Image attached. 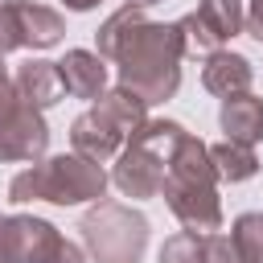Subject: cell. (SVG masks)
<instances>
[{
	"instance_id": "obj_1",
	"label": "cell",
	"mask_w": 263,
	"mask_h": 263,
	"mask_svg": "<svg viewBox=\"0 0 263 263\" xmlns=\"http://www.w3.org/2000/svg\"><path fill=\"white\" fill-rule=\"evenodd\" d=\"M99 58H111L119 70V86H132L136 95H144L148 103H164L177 95L181 86V58H185V41L177 25H160L148 21L144 8L123 4L119 12H111L99 33Z\"/></svg>"
},
{
	"instance_id": "obj_2",
	"label": "cell",
	"mask_w": 263,
	"mask_h": 263,
	"mask_svg": "<svg viewBox=\"0 0 263 263\" xmlns=\"http://www.w3.org/2000/svg\"><path fill=\"white\" fill-rule=\"evenodd\" d=\"M173 218L193 230V234H214L222 230V197H218V168L210 160V144H201L193 132L181 136L164 185H160Z\"/></svg>"
},
{
	"instance_id": "obj_3",
	"label": "cell",
	"mask_w": 263,
	"mask_h": 263,
	"mask_svg": "<svg viewBox=\"0 0 263 263\" xmlns=\"http://www.w3.org/2000/svg\"><path fill=\"white\" fill-rule=\"evenodd\" d=\"M107 173L99 160H86L82 152H58L49 160L29 164L8 181V201L29 205V201H53V205H82L99 201L107 193Z\"/></svg>"
},
{
	"instance_id": "obj_4",
	"label": "cell",
	"mask_w": 263,
	"mask_h": 263,
	"mask_svg": "<svg viewBox=\"0 0 263 263\" xmlns=\"http://www.w3.org/2000/svg\"><path fill=\"white\" fill-rule=\"evenodd\" d=\"M148 123V99L136 95L132 86H111L99 95V103L90 111H82L70 123V144L74 152H82L86 160H115L123 152V144Z\"/></svg>"
},
{
	"instance_id": "obj_5",
	"label": "cell",
	"mask_w": 263,
	"mask_h": 263,
	"mask_svg": "<svg viewBox=\"0 0 263 263\" xmlns=\"http://www.w3.org/2000/svg\"><path fill=\"white\" fill-rule=\"evenodd\" d=\"M185 127L177 119H148L127 144L123 152L115 156V168H111V181L123 197H156L160 185H164V173H168V160L181 144Z\"/></svg>"
},
{
	"instance_id": "obj_6",
	"label": "cell",
	"mask_w": 263,
	"mask_h": 263,
	"mask_svg": "<svg viewBox=\"0 0 263 263\" xmlns=\"http://www.w3.org/2000/svg\"><path fill=\"white\" fill-rule=\"evenodd\" d=\"M78 230L95 263H140L148 247V218L119 201H95Z\"/></svg>"
},
{
	"instance_id": "obj_7",
	"label": "cell",
	"mask_w": 263,
	"mask_h": 263,
	"mask_svg": "<svg viewBox=\"0 0 263 263\" xmlns=\"http://www.w3.org/2000/svg\"><path fill=\"white\" fill-rule=\"evenodd\" d=\"M177 29L185 41V53L210 58L214 49H222L230 37H238L247 29V8H242V0H197V8L177 21Z\"/></svg>"
},
{
	"instance_id": "obj_8",
	"label": "cell",
	"mask_w": 263,
	"mask_h": 263,
	"mask_svg": "<svg viewBox=\"0 0 263 263\" xmlns=\"http://www.w3.org/2000/svg\"><path fill=\"white\" fill-rule=\"evenodd\" d=\"M49 148V123L41 107L25 103L21 90L0 99V160H25L37 164Z\"/></svg>"
},
{
	"instance_id": "obj_9",
	"label": "cell",
	"mask_w": 263,
	"mask_h": 263,
	"mask_svg": "<svg viewBox=\"0 0 263 263\" xmlns=\"http://www.w3.org/2000/svg\"><path fill=\"white\" fill-rule=\"evenodd\" d=\"M66 33L62 12L33 4V0H4L0 4V53L12 49H49Z\"/></svg>"
},
{
	"instance_id": "obj_10",
	"label": "cell",
	"mask_w": 263,
	"mask_h": 263,
	"mask_svg": "<svg viewBox=\"0 0 263 263\" xmlns=\"http://www.w3.org/2000/svg\"><path fill=\"white\" fill-rule=\"evenodd\" d=\"M16 263H86L82 247L62 238L53 222L16 214Z\"/></svg>"
},
{
	"instance_id": "obj_11",
	"label": "cell",
	"mask_w": 263,
	"mask_h": 263,
	"mask_svg": "<svg viewBox=\"0 0 263 263\" xmlns=\"http://www.w3.org/2000/svg\"><path fill=\"white\" fill-rule=\"evenodd\" d=\"M251 78H255L251 62L242 53H234V49H214L205 58V66H201V86L210 95H218V99H230V95L251 90Z\"/></svg>"
},
{
	"instance_id": "obj_12",
	"label": "cell",
	"mask_w": 263,
	"mask_h": 263,
	"mask_svg": "<svg viewBox=\"0 0 263 263\" xmlns=\"http://www.w3.org/2000/svg\"><path fill=\"white\" fill-rule=\"evenodd\" d=\"M103 62L107 58H99L90 49H66V58L58 62L66 95H74V99H99L107 90V66Z\"/></svg>"
},
{
	"instance_id": "obj_13",
	"label": "cell",
	"mask_w": 263,
	"mask_h": 263,
	"mask_svg": "<svg viewBox=\"0 0 263 263\" xmlns=\"http://www.w3.org/2000/svg\"><path fill=\"white\" fill-rule=\"evenodd\" d=\"M218 123H222L226 140H238V144H259V140H263V99H259V95H251V90L222 99Z\"/></svg>"
},
{
	"instance_id": "obj_14",
	"label": "cell",
	"mask_w": 263,
	"mask_h": 263,
	"mask_svg": "<svg viewBox=\"0 0 263 263\" xmlns=\"http://www.w3.org/2000/svg\"><path fill=\"white\" fill-rule=\"evenodd\" d=\"M16 90L25 103L33 107H53L62 95H66V82H62V70L58 62H45V58H29L21 70H16Z\"/></svg>"
},
{
	"instance_id": "obj_15",
	"label": "cell",
	"mask_w": 263,
	"mask_h": 263,
	"mask_svg": "<svg viewBox=\"0 0 263 263\" xmlns=\"http://www.w3.org/2000/svg\"><path fill=\"white\" fill-rule=\"evenodd\" d=\"M210 160L218 168V181H251L259 173V156H255V144H238V140H222V144H210Z\"/></svg>"
},
{
	"instance_id": "obj_16",
	"label": "cell",
	"mask_w": 263,
	"mask_h": 263,
	"mask_svg": "<svg viewBox=\"0 0 263 263\" xmlns=\"http://www.w3.org/2000/svg\"><path fill=\"white\" fill-rule=\"evenodd\" d=\"M230 238L242 263H263V214H238L230 226Z\"/></svg>"
},
{
	"instance_id": "obj_17",
	"label": "cell",
	"mask_w": 263,
	"mask_h": 263,
	"mask_svg": "<svg viewBox=\"0 0 263 263\" xmlns=\"http://www.w3.org/2000/svg\"><path fill=\"white\" fill-rule=\"evenodd\" d=\"M156 263H210V255H205V234L181 230V234L164 238V247H160V259H156Z\"/></svg>"
},
{
	"instance_id": "obj_18",
	"label": "cell",
	"mask_w": 263,
	"mask_h": 263,
	"mask_svg": "<svg viewBox=\"0 0 263 263\" xmlns=\"http://www.w3.org/2000/svg\"><path fill=\"white\" fill-rule=\"evenodd\" d=\"M205 255H210V263H242L234 238H230V234H218V230L205 234Z\"/></svg>"
},
{
	"instance_id": "obj_19",
	"label": "cell",
	"mask_w": 263,
	"mask_h": 263,
	"mask_svg": "<svg viewBox=\"0 0 263 263\" xmlns=\"http://www.w3.org/2000/svg\"><path fill=\"white\" fill-rule=\"evenodd\" d=\"M0 263H16V214H0Z\"/></svg>"
},
{
	"instance_id": "obj_20",
	"label": "cell",
	"mask_w": 263,
	"mask_h": 263,
	"mask_svg": "<svg viewBox=\"0 0 263 263\" xmlns=\"http://www.w3.org/2000/svg\"><path fill=\"white\" fill-rule=\"evenodd\" d=\"M247 33L255 41H263V0H251L247 4Z\"/></svg>"
},
{
	"instance_id": "obj_21",
	"label": "cell",
	"mask_w": 263,
	"mask_h": 263,
	"mask_svg": "<svg viewBox=\"0 0 263 263\" xmlns=\"http://www.w3.org/2000/svg\"><path fill=\"white\" fill-rule=\"evenodd\" d=\"M12 90H16V78H8V70H4V53H0V99L12 95Z\"/></svg>"
},
{
	"instance_id": "obj_22",
	"label": "cell",
	"mask_w": 263,
	"mask_h": 263,
	"mask_svg": "<svg viewBox=\"0 0 263 263\" xmlns=\"http://www.w3.org/2000/svg\"><path fill=\"white\" fill-rule=\"evenodd\" d=\"M62 4H66L70 12H90V8H95V4H103V0H62Z\"/></svg>"
},
{
	"instance_id": "obj_23",
	"label": "cell",
	"mask_w": 263,
	"mask_h": 263,
	"mask_svg": "<svg viewBox=\"0 0 263 263\" xmlns=\"http://www.w3.org/2000/svg\"><path fill=\"white\" fill-rule=\"evenodd\" d=\"M127 4H136V8H148V4H160V0H127Z\"/></svg>"
}]
</instances>
